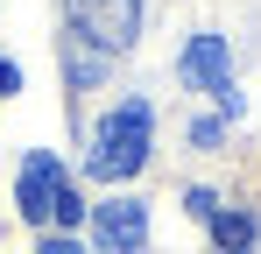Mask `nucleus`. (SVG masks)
<instances>
[{
	"label": "nucleus",
	"instance_id": "f257e3e1",
	"mask_svg": "<svg viewBox=\"0 0 261 254\" xmlns=\"http://www.w3.org/2000/svg\"><path fill=\"white\" fill-rule=\"evenodd\" d=\"M148 134H155V113H148V99H120L106 120L92 127V176H106V184L134 176V169L148 163Z\"/></svg>",
	"mask_w": 261,
	"mask_h": 254
},
{
	"label": "nucleus",
	"instance_id": "f03ea898",
	"mask_svg": "<svg viewBox=\"0 0 261 254\" xmlns=\"http://www.w3.org/2000/svg\"><path fill=\"white\" fill-rule=\"evenodd\" d=\"M14 205H21V219H36V226H78V191H71V176H64V163L49 156V148H36L29 163H21V184H14Z\"/></svg>",
	"mask_w": 261,
	"mask_h": 254
},
{
	"label": "nucleus",
	"instance_id": "7ed1b4c3",
	"mask_svg": "<svg viewBox=\"0 0 261 254\" xmlns=\"http://www.w3.org/2000/svg\"><path fill=\"white\" fill-rule=\"evenodd\" d=\"M64 14H71V36L99 42L106 57L141 36V0H64Z\"/></svg>",
	"mask_w": 261,
	"mask_h": 254
},
{
	"label": "nucleus",
	"instance_id": "20e7f679",
	"mask_svg": "<svg viewBox=\"0 0 261 254\" xmlns=\"http://www.w3.org/2000/svg\"><path fill=\"white\" fill-rule=\"evenodd\" d=\"M184 85H198V92H212L226 113H240V92H233V57H226V36H191L184 42Z\"/></svg>",
	"mask_w": 261,
	"mask_h": 254
},
{
	"label": "nucleus",
	"instance_id": "39448f33",
	"mask_svg": "<svg viewBox=\"0 0 261 254\" xmlns=\"http://www.w3.org/2000/svg\"><path fill=\"white\" fill-rule=\"evenodd\" d=\"M92 247L99 254H141L148 247V205L141 198H106L92 212Z\"/></svg>",
	"mask_w": 261,
	"mask_h": 254
},
{
	"label": "nucleus",
	"instance_id": "423d86ee",
	"mask_svg": "<svg viewBox=\"0 0 261 254\" xmlns=\"http://www.w3.org/2000/svg\"><path fill=\"white\" fill-rule=\"evenodd\" d=\"M212 240L226 254H247L254 247V219H247V212H212Z\"/></svg>",
	"mask_w": 261,
	"mask_h": 254
},
{
	"label": "nucleus",
	"instance_id": "0eeeda50",
	"mask_svg": "<svg viewBox=\"0 0 261 254\" xmlns=\"http://www.w3.org/2000/svg\"><path fill=\"white\" fill-rule=\"evenodd\" d=\"M36 254H85V247H78V240H64V233H49V240H43Z\"/></svg>",
	"mask_w": 261,
	"mask_h": 254
},
{
	"label": "nucleus",
	"instance_id": "6e6552de",
	"mask_svg": "<svg viewBox=\"0 0 261 254\" xmlns=\"http://www.w3.org/2000/svg\"><path fill=\"white\" fill-rule=\"evenodd\" d=\"M14 85H21V71H14V64L0 57V92H14Z\"/></svg>",
	"mask_w": 261,
	"mask_h": 254
}]
</instances>
